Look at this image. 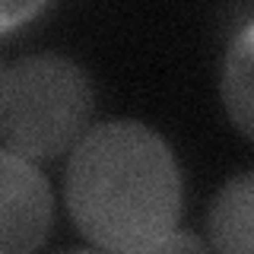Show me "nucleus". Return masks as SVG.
<instances>
[{
	"instance_id": "nucleus-3",
	"label": "nucleus",
	"mask_w": 254,
	"mask_h": 254,
	"mask_svg": "<svg viewBox=\"0 0 254 254\" xmlns=\"http://www.w3.org/2000/svg\"><path fill=\"white\" fill-rule=\"evenodd\" d=\"M0 254H32L51 226V188L29 159L0 153Z\"/></svg>"
},
{
	"instance_id": "nucleus-4",
	"label": "nucleus",
	"mask_w": 254,
	"mask_h": 254,
	"mask_svg": "<svg viewBox=\"0 0 254 254\" xmlns=\"http://www.w3.org/2000/svg\"><path fill=\"white\" fill-rule=\"evenodd\" d=\"M206 229L216 254H254V172L222 185L213 197Z\"/></svg>"
},
{
	"instance_id": "nucleus-8",
	"label": "nucleus",
	"mask_w": 254,
	"mask_h": 254,
	"mask_svg": "<svg viewBox=\"0 0 254 254\" xmlns=\"http://www.w3.org/2000/svg\"><path fill=\"white\" fill-rule=\"evenodd\" d=\"M67 254H108V251H67Z\"/></svg>"
},
{
	"instance_id": "nucleus-2",
	"label": "nucleus",
	"mask_w": 254,
	"mask_h": 254,
	"mask_svg": "<svg viewBox=\"0 0 254 254\" xmlns=\"http://www.w3.org/2000/svg\"><path fill=\"white\" fill-rule=\"evenodd\" d=\"M92 115L83 67L58 54L6 64L0 76V143L22 159H54L76 149Z\"/></svg>"
},
{
	"instance_id": "nucleus-7",
	"label": "nucleus",
	"mask_w": 254,
	"mask_h": 254,
	"mask_svg": "<svg viewBox=\"0 0 254 254\" xmlns=\"http://www.w3.org/2000/svg\"><path fill=\"white\" fill-rule=\"evenodd\" d=\"M42 10V3H22V6H13V3H3V32H13L19 26V19H29Z\"/></svg>"
},
{
	"instance_id": "nucleus-1",
	"label": "nucleus",
	"mask_w": 254,
	"mask_h": 254,
	"mask_svg": "<svg viewBox=\"0 0 254 254\" xmlns=\"http://www.w3.org/2000/svg\"><path fill=\"white\" fill-rule=\"evenodd\" d=\"M64 190L83 238L108 254L149 251L181 216L175 156L140 121L92 127L70 156Z\"/></svg>"
},
{
	"instance_id": "nucleus-5",
	"label": "nucleus",
	"mask_w": 254,
	"mask_h": 254,
	"mask_svg": "<svg viewBox=\"0 0 254 254\" xmlns=\"http://www.w3.org/2000/svg\"><path fill=\"white\" fill-rule=\"evenodd\" d=\"M222 105L245 137L254 140V22L235 35L222 64Z\"/></svg>"
},
{
	"instance_id": "nucleus-6",
	"label": "nucleus",
	"mask_w": 254,
	"mask_h": 254,
	"mask_svg": "<svg viewBox=\"0 0 254 254\" xmlns=\"http://www.w3.org/2000/svg\"><path fill=\"white\" fill-rule=\"evenodd\" d=\"M143 254H210L206 251V245L197 238L194 232H169L162 238V242H156L149 251H143Z\"/></svg>"
}]
</instances>
